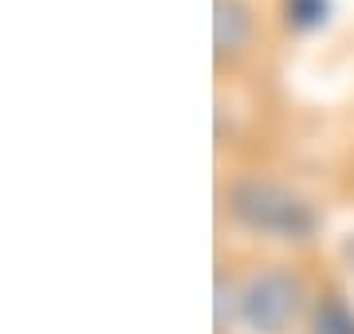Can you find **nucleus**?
Segmentation results:
<instances>
[{
    "label": "nucleus",
    "instance_id": "20e7f679",
    "mask_svg": "<svg viewBox=\"0 0 354 334\" xmlns=\"http://www.w3.org/2000/svg\"><path fill=\"white\" fill-rule=\"evenodd\" d=\"M330 12H335L330 0H283V20L295 32H315V28H323L330 20Z\"/></svg>",
    "mask_w": 354,
    "mask_h": 334
},
{
    "label": "nucleus",
    "instance_id": "7ed1b4c3",
    "mask_svg": "<svg viewBox=\"0 0 354 334\" xmlns=\"http://www.w3.org/2000/svg\"><path fill=\"white\" fill-rule=\"evenodd\" d=\"M252 36V16L244 8V0H213V48L216 59L236 55Z\"/></svg>",
    "mask_w": 354,
    "mask_h": 334
},
{
    "label": "nucleus",
    "instance_id": "0eeeda50",
    "mask_svg": "<svg viewBox=\"0 0 354 334\" xmlns=\"http://www.w3.org/2000/svg\"><path fill=\"white\" fill-rule=\"evenodd\" d=\"M346 259H351V268H354V232H351V240H346Z\"/></svg>",
    "mask_w": 354,
    "mask_h": 334
},
{
    "label": "nucleus",
    "instance_id": "39448f33",
    "mask_svg": "<svg viewBox=\"0 0 354 334\" xmlns=\"http://www.w3.org/2000/svg\"><path fill=\"white\" fill-rule=\"evenodd\" d=\"M307 334H354V311L342 299H323L311 315V331Z\"/></svg>",
    "mask_w": 354,
    "mask_h": 334
},
{
    "label": "nucleus",
    "instance_id": "f257e3e1",
    "mask_svg": "<svg viewBox=\"0 0 354 334\" xmlns=\"http://www.w3.org/2000/svg\"><path fill=\"white\" fill-rule=\"evenodd\" d=\"M228 213L236 224H244L256 236L272 240H307L315 232L319 217L311 201L295 189L268 177H241L228 189Z\"/></svg>",
    "mask_w": 354,
    "mask_h": 334
},
{
    "label": "nucleus",
    "instance_id": "423d86ee",
    "mask_svg": "<svg viewBox=\"0 0 354 334\" xmlns=\"http://www.w3.org/2000/svg\"><path fill=\"white\" fill-rule=\"evenodd\" d=\"M232 311H236V291H232V283H228L225 275H216V331L221 334H225Z\"/></svg>",
    "mask_w": 354,
    "mask_h": 334
},
{
    "label": "nucleus",
    "instance_id": "f03ea898",
    "mask_svg": "<svg viewBox=\"0 0 354 334\" xmlns=\"http://www.w3.org/2000/svg\"><path fill=\"white\" fill-rule=\"evenodd\" d=\"M299 311H304V279L295 271H256L236 291V319L248 334H283L299 319Z\"/></svg>",
    "mask_w": 354,
    "mask_h": 334
}]
</instances>
